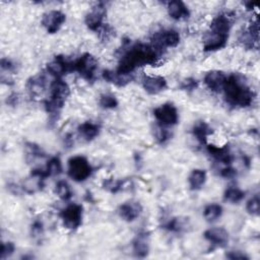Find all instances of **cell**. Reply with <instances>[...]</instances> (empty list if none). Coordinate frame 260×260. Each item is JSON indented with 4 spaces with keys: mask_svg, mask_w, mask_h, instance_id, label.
Returning <instances> with one entry per match:
<instances>
[{
    "mask_svg": "<svg viewBox=\"0 0 260 260\" xmlns=\"http://www.w3.org/2000/svg\"><path fill=\"white\" fill-rule=\"evenodd\" d=\"M106 13V9L102 4L95 6L86 16L85 23L87 27L92 31H99L103 27Z\"/></svg>",
    "mask_w": 260,
    "mask_h": 260,
    "instance_id": "11",
    "label": "cell"
},
{
    "mask_svg": "<svg viewBox=\"0 0 260 260\" xmlns=\"http://www.w3.org/2000/svg\"><path fill=\"white\" fill-rule=\"evenodd\" d=\"M198 86V83L196 80L194 79H187L185 80L182 85H181V89L184 90V91H193L197 88Z\"/></svg>",
    "mask_w": 260,
    "mask_h": 260,
    "instance_id": "37",
    "label": "cell"
},
{
    "mask_svg": "<svg viewBox=\"0 0 260 260\" xmlns=\"http://www.w3.org/2000/svg\"><path fill=\"white\" fill-rule=\"evenodd\" d=\"M80 135L87 141L95 139L100 133V126L93 122H85L79 126Z\"/></svg>",
    "mask_w": 260,
    "mask_h": 260,
    "instance_id": "23",
    "label": "cell"
},
{
    "mask_svg": "<svg viewBox=\"0 0 260 260\" xmlns=\"http://www.w3.org/2000/svg\"><path fill=\"white\" fill-rule=\"evenodd\" d=\"M123 185V182L120 180H114V179H109L104 181L103 187L108 190L111 193H117Z\"/></svg>",
    "mask_w": 260,
    "mask_h": 260,
    "instance_id": "31",
    "label": "cell"
},
{
    "mask_svg": "<svg viewBox=\"0 0 260 260\" xmlns=\"http://www.w3.org/2000/svg\"><path fill=\"white\" fill-rule=\"evenodd\" d=\"M132 250L136 257L143 258L147 256L150 252V245H148V237L146 234L138 235L132 244Z\"/></svg>",
    "mask_w": 260,
    "mask_h": 260,
    "instance_id": "20",
    "label": "cell"
},
{
    "mask_svg": "<svg viewBox=\"0 0 260 260\" xmlns=\"http://www.w3.org/2000/svg\"><path fill=\"white\" fill-rule=\"evenodd\" d=\"M98 69L97 59L90 53L82 55L78 60L73 61V71H78L85 80L92 82Z\"/></svg>",
    "mask_w": 260,
    "mask_h": 260,
    "instance_id": "6",
    "label": "cell"
},
{
    "mask_svg": "<svg viewBox=\"0 0 260 260\" xmlns=\"http://www.w3.org/2000/svg\"><path fill=\"white\" fill-rule=\"evenodd\" d=\"M166 228L169 231H172V232H179V231H181L184 228V224H183L182 219L176 217V218L171 219L168 222V224L166 225Z\"/></svg>",
    "mask_w": 260,
    "mask_h": 260,
    "instance_id": "35",
    "label": "cell"
},
{
    "mask_svg": "<svg viewBox=\"0 0 260 260\" xmlns=\"http://www.w3.org/2000/svg\"><path fill=\"white\" fill-rule=\"evenodd\" d=\"M47 70L52 76L56 77V79H61V77L67 72L73 71V62L67 61L62 56H57L54 60L48 63Z\"/></svg>",
    "mask_w": 260,
    "mask_h": 260,
    "instance_id": "13",
    "label": "cell"
},
{
    "mask_svg": "<svg viewBox=\"0 0 260 260\" xmlns=\"http://www.w3.org/2000/svg\"><path fill=\"white\" fill-rule=\"evenodd\" d=\"M142 87L150 95H158L167 89V81L160 76H145L142 79Z\"/></svg>",
    "mask_w": 260,
    "mask_h": 260,
    "instance_id": "12",
    "label": "cell"
},
{
    "mask_svg": "<svg viewBox=\"0 0 260 260\" xmlns=\"http://www.w3.org/2000/svg\"><path fill=\"white\" fill-rule=\"evenodd\" d=\"M65 21L66 16L62 12L51 11L44 15L42 25L49 34H55L60 30Z\"/></svg>",
    "mask_w": 260,
    "mask_h": 260,
    "instance_id": "10",
    "label": "cell"
},
{
    "mask_svg": "<svg viewBox=\"0 0 260 260\" xmlns=\"http://www.w3.org/2000/svg\"><path fill=\"white\" fill-rule=\"evenodd\" d=\"M154 115L162 126L176 125L179 120L177 108L171 104H164L154 110Z\"/></svg>",
    "mask_w": 260,
    "mask_h": 260,
    "instance_id": "9",
    "label": "cell"
},
{
    "mask_svg": "<svg viewBox=\"0 0 260 260\" xmlns=\"http://www.w3.org/2000/svg\"><path fill=\"white\" fill-rule=\"evenodd\" d=\"M222 90L225 92L227 102L233 106L244 108L251 106L253 103V92L246 85L243 79L236 74H232L227 78Z\"/></svg>",
    "mask_w": 260,
    "mask_h": 260,
    "instance_id": "3",
    "label": "cell"
},
{
    "mask_svg": "<svg viewBox=\"0 0 260 260\" xmlns=\"http://www.w3.org/2000/svg\"><path fill=\"white\" fill-rule=\"evenodd\" d=\"M44 180L45 179L40 177V176H37L35 174H31V176L24 182L23 188L27 193L33 194V193L39 191L43 188Z\"/></svg>",
    "mask_w": 260,
    "mask_h": 260,
    "instance_id": "21",
    "label": "cell"
},
{
    "mask_svg": "<svg viewBox=\"0 0 260 260\" xmlns=\"http://www.w3.org/2000/svg\"><path fill=\"white\" fill-rule=\"evenodd\" d=\"M193 135L195 136V138L201 143H205L206 142V138L209 134L212 133V129L203 121L197 122L194 127H193Z\"/></svg>",
    "mask_w": 260,
    "mask_h": 260,
    "instance_id": "25",
    "label": "cell"
},
{
    "mask_svg": "<svg viewBox=\"0 0 260 260\" xmlns=\"http://www.w3.org/2000/svg\"><path fill=\"white\" fill-rule=\"evenodd\" d=\"M205 181H206V172L201 169L193 170L188 177V182L191 190L201 189L203 185L205 184Z\"/></svg>",
    "mask_w": 260,
    "mask_h": 260,
    "instance_id": "22",
    "label": "cell"
},
{
    "mask_svg": "<svg viewBox=\"0 0 260 260\" xmlns=\"http://www.w3.org/2000/svg\"><path fill=\"white\" fill-rule=\"evenodd\" d=\"M222 214V207L219 204L212 203L208 204L203 211V216L207 221H215Z\"/></svg>",
    "mask_w": 260,
    "mask_h": 260,
    "instance_id": "26",
    "label": "cell"
},
{
    "mask_svg": "<svg viewBox=\"0 0 260 260\" xmlns=\"http://www.w3.org/2000/svg\"><path fill=\"white\" fill-rule=\"evenodd\" d=\"M245 197V192L237 187H230L225 191L224 198L226 201L237 203L240 202Z\"/></svg>",
    "mask_w": 260,
    "mask_h": 260,
    "instance_id": "28",
    "label": "cell"
},
{
    "mask_svg": "<svg viewBox=\"0 0 260 260\" xmlns=\"http://www.w3.org/2000/svg\"><path fill=\"white\" fill-rule=\"evenodd\" d=\"M156 137H157V140L160 143H164V142H166L167 140H169L171 138V133L169 132L168 129L164 128V126L161 125V126L157 127Z\"/></svg>",
    "mask_w": 260,
    "mask_h": 260,
    "instance_id": "34",
    "label": "cell"
},
{
    "mask_svg": "<svg viewBox=\"0 0 260 260\" xmlns=\"http://www.w3.org/2000/svg\"><path fill=\"white\" fill-rule=\"evenodd\" d=\"M28 90L32 96H38L45 90V78L43 76H37L28 82Z\"/></svg>",
    "mask_w": 260,
    "mask_h": 260,
    "instance_id": "24",
    "label": "cell"
},
{
    "mask_svg": "<svg viewBox=\"0 0 260 260\" xmlns=\"http://www.w3.org/2000/svg\"><path fill=\"white\" fill-rule=\"evenodd\" d=\"M246 209L247 211L252 214V215H258L259 214V210H260V200L258 195L253 196L252 198H250L247 201L246 204Z\"/></svg>",
    "mask_w": 260,
    "mask_h": 260,
    "instance_id": "32",
    "label": "cell"
},
{
    "mask_svg": "<svg viewBox=\"0 0 260 260\" xmlns=\"http://www.w3.org/2000/svg\"><path fill=\"white\" fill-rule=\"evenodd\" d=\"M92 171V166L83 156L72 157L68 161V175L74 181H86L91 176Z\"/></svg>",
    "mask_w": 260,
    "mask_h": 260,
    "instance_id": "5",
    "label": "cell"
},
{
    "mask_svg": "<svg viewBox=\"0 0 260 260\" xmlns=\"http://www.w3.org/2000/svg\"><path fill=\"white\" fill-rule=\"evenodd\" d=\"M231 27L232 22L228 15H218L212 21L208 32L204 36L203 50L205 52H214L226 47Z\"/></svg>",
    "mask_w": 260,
    "mask_h": 260,
    "instance_id": "2",
    "label": "cell"
},
{
    "mask_svg": "<svg viewBox=\"0 0 260 260\" xmlns=\"http://www.w3.org/2000/svg\"><path fill=\"white\" fill-rule=\"evenodd\" d=\"M32 234L34 237H39L43 234V224L41 221H35L32 226Z\"/></svg>",
    "mask_w": 260,
    "mask_h": 260,
    "instance_id": "40",
    "label": "cell"
},
{
    "mask_svg": "<svg viewBox=\"0 0 260 260\" xmlns=\"http://www.w3.org/2000/svg\"><path fill=\"white\" fill-rule=\"evenodd\" d=\"M226 80L227 77L225 76L224 72L218 70H212L206 73V76L204 77V84L211 92L218 93L224 89Z\"/></svg>",
    "mask_w": 260,
    "mask_h": 260,
    "instance_id": "14",
    "label": "cell"
},
{
    "mask_svg": "<svg viewBox=\"0 0 260 260\" xmlns=\"http://www.w3.org/2000/svg\"><path fill=\"white\" fill-rule=\"evenodd\" d=\"M168 14L171 17V19L175 20V21H181V20H185L188 19L190 16V12L188 10V8L185 6L184 3L182 2H171L168 5Z\"/></svg>",
    "mask_w": 260,
    "mask_h": 260,
    "instance_id": "18",
    "label": "cell"
},
{
    "mask_svg": "<svg viewBox=\"0 0 260 260\" xmlns=\"http://www.w3.org/2000/svg\"><path fill=\"white\" fill-rule=\"evenodd\" d=\"M227 258L229 259H233V260H247L249 259V257L241 251H230L229 253H227Z\"/></svg>",
    "mask_w": 260,
    "mask_h": 260,
    "instance_id": "39",
    "label": "cell"
},
{
    "mask_svg": "<svg viewBox=\"0 0 260 260\" xmlns=\"http://www.w3.org/2000/svg\"><path fill=\"white\" fill-rule=\"evenodd\" d=\"M142 206L137 201H128L119 206L118 213L120 217L126 221L135 220L141 213Z\"/></svg>",
    "mask_w": 260,
    "mask_h": 260,
    "instance_id": "15",
    "label": "cell"
},
{
    "mask_svg": "<svg viewBox=\"0 0 260 260\" xmlns=\"http://www.w3.org/2000/svg\"><path fill=\"white\" fill-rule=\"evenodd\" d=\"M180 43V35L175 30H164L154 35L152 45L163 52L166 48L177 47Z\"/></svg>",
    "mask_w": 260,
    "mask_h": 260,
    "instance_id": "7",
    "label": "cell"
},
{
    "mask_svg": "<svg viewBox=\"0 0 260 260\" xmlns=\"http://www.w3.org/2000/svg\"><path fill=\"white\" fill-rule=\"evenodd\" d=\"M2 68H3V71L14 72L16 70V64L9 58H3L2 59Z\"/></svg>",
    "mask_w": 260,
    "mask_h": 260,
    "instance_id": "38",
    "label": "cell"
},
{
    "mask_svg": "<svg viewBox=\"0 0 260 260\" xmlns=\"http://www.w3.org/2000/svg\"><path fill=\"white\" fill-rule=\"evenodd\" d=\"M60 216L66 229L71 231L77 230L83 221V206L72 203L61 211Z\"/></svg>",
    "mask_w": 260,
    "mask_h": 260,
    "instance_id": "8",
    "label": "cell"
},
{
    "mask_svg": "<svg viewBox=\"0 0 260 260\" xmlns=\"http://www.w3.org/2000/svg\"><path fill=\"white\" fill-rule=\"evenodd\" d=\"M55 192L62 200H69L72 196V190L66 181H58L56 183Z\"/></svg>",
    "mask_w": 260,
    "mask_h": 260,
    "instance_id": "27",
    "label": "cell"
},
{
    "mask_svg": "<svg viewBox=\"0 0 260 260\" xmlns=\"http://www.w3.org/2000/svg\"><path fill=\"white\" fill-rule=\"evenodd\" d=\"M100 106L103 109L110 110V109H115L118 106V101L115 96L111 94H104L101 96L100 101H99Z\"/></svg>",
    "mask_w": 260,
    "mask_h": 260,
    "instance_id": "30",
    "label": "cell"
},
{
    "mask_svg": "<svg viewBox=\"0 0 260 260\" xmlns=\"http://www.w3.org/2000/svg\"><path fill=\"white\" fill-rule=\"evenodd\" d=\"M162 53L163 52L155 48L152 44H135L121 57L116 71L120 74L130 76L140 66H155L159 62Z\"/></svg>",
    "mask_w": 260,
    "mask_h": 260,
    "instance_id": "1",
    "label": "cell"
},
{
    "mask_svg": "<svg viewBox=\"0 0 260 260\" xmlns=\"http://www.w3.org/2000/svg\"><path fill=\"white\" fill-rule=\"evenodd\" d=\"M207 151L217 162L229 165L232 162V155L228 145L216 146L213 144L207 145Z\"/></svg>",
    "mask_w": 260,
    "mask_h": 260,
    "instance_id": "17",
    "label": "cell"
},
{
    "mask_svg": "<svg viewBox=\"0 0 260 260\" xmlns=\"http://www.w3.org/2000/svg\"><path fill=\"white\" fill-rule=\"evenodd\" d=\"M16 251V246L13 242H5L2 246V259L5 260L11 257Z\"/></svg>",
    "mask_w": 260,
    "mask_h": 260,
    "instance_id": "33",
    "label": "cell"
},
{
    "mask_svg": "<svg viewBox=\"0 0 260 260\" xmlns=\"http://www.w3.org/2000/svg\"><path fill=\"white\" fill-rule=\"evenodd\" d=\"M103 79L117 87H125L132 81V74L130 76H125V74H120L117 71L112 70H104L103 71Z\"/></svg>",
    "mask_w": 260,
    "mask_h": 260,
    "instance_id": "19",
    "label": "cell"
},
{
    "mask_svg": "<svg viewBox=\"0 0 260 260\" xmlns=\"http://www.w3.org/2000/svg\"><path fill=\"white\" fill-rule=\"evenodd\" d=\"M27 148H28V155L33 158H36V157L40 158V157L44 156L42 148L39 147L38 145H36L35 143H28Z\"/></svg>",
    "mask_w": 260,
    "mask_h": 260,
    "instance_id": "36",
    "label": "cell"
},
{
    "mask_svg": "<svg viewBox=\"0 0 260 260\" xmlns=\"http://www.w3.org/2000/svg\"><path fill=\"white\" fill-rule=\"evenodd\" d=\"M8 104H10V105H12V106H14V105H16L17 103H18V95H16V94H13L12 96H10V97H8Z\"/></svg>",
    "mask_w": 260,
    "mask_h": 260,
    "instance_id": "42",
    "label": "cell"
},
{
    "mask_svg": "<svg viewBox=\"0 0 260 260\" xmlns=\"http://www.w3.org/2000/svg\"><path fill=\"white\" fill-rule=\"evenodd\" d=\"M236 174H237L236 171L231 167H227L225 169H222L220 172V175L225 178H233L236 176Z\"/></svg>",
    "mask_w": 260,
    "mask_h": 260,
    "instance_id": "41",
    "label": "cell"
},
{
    "mask_svg": "<svg viewBox=\"0 0 260 260\" xmlns=\"http://www.w3.org/2000/svg\"><path fill=\"white\" fill-rule=\"evenodd\" d=\"M204 238L218 247H225L229 242V233L224 228H212L204 232Z\"/></svg>",
    "mask_w": 260,
    "mask_h": 260,
    "instance_id": "16",
    "label": "cell"
},
{
    "mask_svg": "<svg viewBox=\"0 0 260 260\" xmlns=\"http://www.w3.org/2000/svg\"><path fill=\"white\" fill-rule=\"evenodd\" d=\"M45 170H46L48 176H57V175L61 174L63 168H62V163H61L60 159L57 157L50 159L49 162L47 163Z\"/></svg>",
    "mask_w": 260,
    "mask_h": 260,
    "instance_id": "29",
    "label": "cell"
},
{
    "mask_svg": "<svg viewBox=\"0 0 260 260\" xmlns=\"http://www.w3.org/2000/svg\"><path fill=\"white\" fill-rule=\"evenodd\" d=\"M70 94L68 85L61 79H56L51 85L50 98L45 102V108L47 112L51 115H57Z\"/></svg>",
    "mask_w": 260,
    "mask_h": 260,
    "instance_id": "4",
    "label": "cell"
}]
</instances>
